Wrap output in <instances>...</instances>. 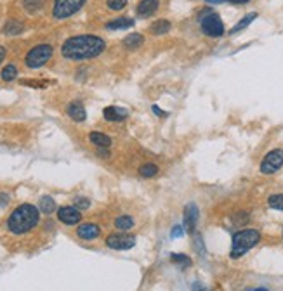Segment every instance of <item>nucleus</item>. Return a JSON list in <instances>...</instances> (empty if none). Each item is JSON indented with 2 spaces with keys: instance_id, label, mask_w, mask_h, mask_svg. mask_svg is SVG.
Instances as JSON below:
<instances>
[{
  "instance_id": "f257e3e1",
  "label": "nucleus",
  "mask_w": 283,
  "mask_h": 291,
  "mask_svg": "<svg viewBox=\"0 0 283 291\" xmlns=\"http://www.w3.org/2000/svg\"><path fill=\"white\" fill-rule=\"evenodd\" d=\"M108 43L103 36L94 33H80L66 38L61 45V56L66 61H87L99 58L106 51Z\"/></svg>"
},
{
  "instance_id": "f03ea898",
  "label": "nucleus",
  "mask_w": 283,
  "mask_h": 291,
  "mask_svg": "<svg viewBox=\"0 0 283 291\" xmlns=\"http://www.w3.org/2000/svg\"><path fill=\"white\" fill-rule=\"evenodd\" d=\"M40 222V208L35 205L25 203L19 205L13 213L7 218V229L9 232L21 236V234L30 232L31 229H35Z\"/></svg>"
},
{
  "instance_id": "7ed1b4c3",
  "label": "nucleus",
  "mask_w": 283,
  "mask_h": 291,
  "mask_svg": "<svg viewBox=\"0 0 283 291\" xmlns=\"http://www.w3.org/2000/svg\"><path fill=\"white\" fill-rule=\"evenodd\" d=\"M259 241H261V232H259L257 229L238 230V232L233 234L231 252H229V257H231V258L244 257L247 252H250L254 246L259 245Z\"/></svg>"
},
{
  "instance_id": "20e7f679",
  "label": "nucleus",
  "mask_w": 283,
  "mask_h": 291,
  "mask_svg": "<svg viewBox=\"0 0 283 291\" xmlns=\"http://www.w3.org/2000/svg\"><path fill=\"white\" fill-rule=\"evenodd\" d=\"M198 24H200V31L209 38H221L224 35V23L221 16L212 9H204L198 14Z\"/></svg>"
},
{
  "instance_id": "39448f33",
  "label": "nucleus",
  "mask_w": 283,
  "mask_h": 291,
  "mask_svg": "<svg viewBox=\"0 0 283 291\" xmlns=\"http://www.w3.org/2000/svg\"><path fill=\"white\" fill-rule=\"evenodd\" d=\"M54 47L51 43H37L31 48H28L25 54V66L28 70H40L52 59Z\"/></svg>"
},
{
  "instance_id": "423d86ee",
  "label": "nucleus",
  "mask_w": 283,
  "mask_h": 291,
  "mask_svg": "<svg viewBox=\"0 0 283 291\" xmlns=\"http://www.w3.org/2000/svg\"><path fill=\"white\" fill-rule=\"evenodd\" d=\"M87 0H52L51 16L54 21H66L86 7Z\"/></svg>"
},
{
  "instance_id": "0eeeda50",
  "label": "nucleus",
  "mask_w": 283,
  "mask_h": 291,
  "mask_svg": "<svg viewBox=\"0 0 283 291\" xmlns=\"http://www.w3.org/2000/svg\"><path fill=\"white\" fill-rule=\"evenodd\" d=\"M283 167V149H273L261 161V173L273 175Z\"/></svg>"
},
{
  "instance_id": "6e6552de",
  "label": "nucleus",
  "mask_w": 283,
  "mask_h": 291,
  "mask_svg": "<svg viewBox=\"0 0 283 291\" xmlns=\"http://www.w3.org/2000/svg\"><path fill=\"white\" fill-rule=\"evenodd\" d=\"M104 243L111 250H131L136 246V236L129 232H113L106 237Z\"/></svg>"
},
{
  "instance_id": "1a4fd4ad",
  "label": "nucleus",
  "mask_w": 283,
  "mask_h": 291,
  "mask_svg": "<svg viewBox=\"0 0 283 291\" xmlns=\"http://www.w3.org/2000/svg\"><path fill=\"white\" fill-rule=\"evenodd\" d=\"M164 0H139L136 6V18L139 19H148L153 18L160 9Z\"/></svg>"
},
{
  "instance_id": "9d476101",
  "label": "nucleus",
  "mask_w": 283,
  "mask_h": 291,
  "mask_svg": "<svg viewBox=\"0 0 283 291\" xmlns=\"http://www.w3.org/2000/svg\"><path fill=\"white\" fill-rule=\"evenodd\" d=\"M58 220L64 225H75L82 220V213L76 206H61L58 210Z\"/></svg>"
},
{
  "instance_id": "9b49d317",
  "label": "nucleus",
  "mask_w": 283,
  "mask_h": 291,
  "mask_svg": "<svg viewBox=\"0 0 283 291\" xmlns=\"http://www.w3.org/2000/svg\"><path fill=\"white\" fill-rule=\"evenodd\" d=\"M196 222H198V208L195 203H189L184 210V227L186 232L195 234L196 229Z\"/></svg>"
},
{
  "instance_id": "f8f14e48",
  "label": "nucleus",
  "mask_w": 283,
  "mask_h": 291,
  "mask_svg": "<svg viewBox=\"0 0 283 291\" xmlns=\"http://www.w3.org/2000/svg\"><path fill=\"white\" fill-rule=\"evenodd\" d=\"M101 234V227L98 224H82L76 229V236L84 241H92L96 237H99Z\"/></svg>"
},
{
  "instance_id": "ddd939ff",
  "label": "nucleus",
  "mask_w": 283,
  "mask_h": 291,
  "mask_svg": "<svg viewBox=\"0 0 283 291\" xmlns=\"http://www.w3.org/2000/svg\"><path fill=\"white\" fill-rule=\"evenodd\" d=\"M136 24V21L132 18H127V16H120V18H113L110 21L104 23V28L110 31H118V30H127V28H132Z\"/></svg>"
},
{
  "instance_id": "4468645a",
  "label": "nucleus",
  "mask_w": 283,
  "mask_h": 291,
  "mask_svg": "<svg viewBox=\"0 0 283 291\" xmlns=\"http://www.w3.org/2000/svg\"><path fill=\"white\" fill-rule=\"evenodd\" d=\"M25 31V23L21 19H16V18H11L7 19L6 24L2 28V33L6 36H18Z\"/></svg>"
},
{
  "instance_id": "2eb2a0df",
  "label": "nucleus",
  "mask_w": 283,
  "mask_h": 291,
  "mask_svg": "<svg viewBox=\"0 0 283 291\" xmlns=\"http://www.w3.org/2000/svg\"><path fill=\"white\" fill-rule=\"evenodd\" d=\"M66 113H68V116H70L71 120H73V121H78V123L86 121V118H87L86 108H84V104L80 103V101H73V103L68 104Z\"/></svg>"
},
{
  "instance_id": "dca6fc26",
  "label": "nucleus",
  "mask_w": 283,
  "mask_h": 291,
  "mask_svg": "<svg viewBox=\"0 0 283 291\" xmlns=\"http://www.w3.org/2000/svg\"><path fill=\"white\" fill-rule=\"evenodd\" d=\"M103 116L106 121H124L129 118V113L118 106H108L103 109Z\"/></svg>"
},
{
  "instance_id": "f3484780",
  "label": "nucleus",
  "mask_w": 283,
  "mask_h": 291,
  "mask_svg": "<svg viewBox=\"0 0 283 291\" xmlns=\"http://www.w3.org/2000/svg\"><path fill=\"white\" fill-rule=\"evenodd\" d=\"M89 140L92 146H96L98 149H110L111 148V139L103 132H91L89 133Z\"/></svg>"
},
{
  "instance_id": "a211bd4d",
  "label": "nucleus",
  "mask_w": 283,
  "mask_h": 291,
  "mask_svg": "<svg viewBox=\"0 0 283 291\" xmlns=\"http://www.w3.org/2000/svg\"><path fill=\"white\" fill-rule=\"evenodd\" d=\"M171 30H172V24L169 19H156V21H153L151 26H149V33H151L153 36L167 35Z\"/></svg>"
},
{
  "instance_id": "6ab92c4d",
  "label": "nucleus",
  "mask_w": 283,
  "mask_h": 291,
  "mask_svg": "<svg viewBox=\"0 0 283 291\" xmlns=\"http://www.w3.org/2000/svg\"><path fill=\"white\" fill-rule=\"evenodd\" d=\"M143 43H144V36L143 35H141V33H131V35H127L124 38L122 45H124V48H127V51H137V48L143 47Z\"/></svg>"
},
{
  "instance_id": "aec40b11",
  "label": "nucleus",
  "mask_w": 283,
  "mask_h": 291,
  "mask_svg": "<svg viewBox=\"0 0 283 291\" xmlns=\"http://www.w3.org/2000/svg\"><path fill=\"white\" fill-rule=\"evenodd\" d=\"M44 7H46V0H21V9L31 16L42 12Z\"/></svg>"
},
{
  "instance_id": "412c9836",
  "label": "nucleus",
  "mask_w": 283,
  "mask_h": 291,
  "mask_svg": "<svg viewBox=\"0 0 283 291\" xmlns=\"http://www.w3.org/2000/svg\"><path fill=\"white\" fill-rule=\"evenodd\" d=\"M136 220L132 215H127V213H124V215H118L115 218V229H118L120 232H129L132 227H134Z\"/></svg>"
},
{
  "instance_id": "4be33fe9",
  "label": "nucleus",
  "mask_w": 283,
  "mask_h": 291,
  "mask_svg": "<svg viewBox=\"0 0 283 291\" xmlns=\"http://www.w3.org/2000/svg\"><path fill=\"white\" fill-rule=\"evenodd\" d=\"M137 173H139L143 179H153V177H156L160 173V168H158V165H155V163H144L139 167Z\"/></svg>"
},
{
  "instance_id": "5701e85b",
  "label": "nucleus",
  "mask_w": 283,
  "mask_h": 291,
  "mask_svg": "<svg viewBox=\"0 0 283 291\" xmlns=\"http://www.w3.org/2000/svg\"><path fill=\"white\" fill-rule=\"evenodd\" d=\"M256 18H257V14H256V12H250V14H247L245 18H241V19H240V23H238V24H234V26L231 28V30H229V35H236L238 31L245 30V28L249 26V24L252 23Z\"/></svg>"
},
{
  "instance_id": "b1692460",
  "label": "nucleus",
  "mask_w": 283,
  "mask_h": 291,
  "mask_svg": "<svg viewBox=\"0 0 283 291\" xmlns=\"http://www.w3.org/2000/svg\"><path fill=\"white\" fill-rule=\"evenodd\" d=\"M129 6V0H104V7L110 12H122Z\"/></svg>"
},
{
  "instance_id": "393cba45",
  "label": "nucleus",
  "mask_w": 283,
  "mask_h": 291,
  "mask_svg": "<svg viewBox=\"0 0 283 291\" xmlns=\"http://www.w3.org/2000/svg\"><path fill=\"white\" fill-rule=\"evenodd\" d=\"M38 208H40V212H42V213H46V215H51V213L56 210V201L52 200L51 196H44L42 200H40Z\"/></svg>"
},
{
  "instance_id": "a878e982",
  "label": "nucleus",
  "mask_w": 283,
  "mask_h": 291,
  "mask_svg": "<svg viewBox=\"0 0 283 291\" xmlns=\"http://www.w3.org/2000/svg\"><path fill=\"white\" fill-rule=\"evenodd\" d=\"M171 260H172V264L179 265L181 269H188V267L191 265V258H189L188 255H183V253H172Z\"/></svg>"
},
{
  "instance_id": "bb28decb",
  "label": "nucleus",
  "mask_w": 283,
  "mask_h": 291,
  "mask_svg": "<svg viewBox=\"0 0 283 291\" xmlns=\"http://www.w3.org/2000/svg\"><path fill=\"white\" fill-rule=\"evenodd\" d=\"M16 76H18V68H16V64H7V66L2 70V73H0V78H2L4 82H13V80H16Z\"/></svg>"
},
{
  "instance_id": "cd10ccee",
  "label": "nucleus",
  "mask_w": 283,
  "mask_h": 291,
  "mask_svg": "<svg viewBox=\"0 0 283 291\" xmlns=\"http://www.w3.org/2000/svg\"><path fill=\"white\" fill-rule=\"evenodd\" d=\"M268 206L273 210H280V212H283V192L271 194L268 198Z\"/></svg>"
},
{
  "instance_id": "c85d7f7f",
  "label": "nucleus",
  "mask_w": 283,
  "mask_h": 291,
  "mask_svg": "<svg viewBox=\"0 0 283 291\" xmlns=\"http://www.w3.org/2000/svg\"><path fill=\"white\" fill-rule=\"evenodd\" d=\"M75 206L78 210H87L89 206H91V201H89L87 198H76V200H75Z\"/></svg>"
},
{
  "instance_id": "c756f323",
  "label": "nucleus",
  "mask_w": 283,
  "mask_h": 291,
  "mask_svg": "<svg viewBox=\"0 0 283 291\" xmlns=\"http://www.w3.org/2000/svg\"><path fill=\"white\" fill-rule=\"evenodd\" d=\"M195 248L198 253H204V246H201V236L200 234H196L195 236Z\"/></svg>"
},
{
  "instance_id": "7c9ffc66",
  "label": "nucleus",
  "mask_w": 283,
  "mask_h": 291,
  "mask_svg": "<svg viewBox=\"0 0 283 291\" xmlns=\"http://www.w3.org/2000/svg\"><path fill=\"white\" fill-rule=\"evenodd\" d=\"M184 234V230H183V227H181V225H176V227L172 229V234L171 236L172 237H181Z\"/></svg>"
},
{
  "instance_id": "2f4dec72",
  "label": "nucleus",
  "mask_w": 283,
  "mask_h": 291,
  "mask_svg": "<svg viewBox=\"0 0 283 291\" xmlns=\"http://www.w3.org/2000/svg\"><path fill=\"white\" fill-rule=\"evenodd\" d=\"M9 203V196L6 192H0V206H6Z\"/></svg>"
},
{
  "instance_id": "473e14b6",
  "label": "nucleus",
  "mask_w": 283,
  "mask_h": 291,
  "mask_svg": "<svg viewBox=\"0 0 283 291\" xmlns=\"http://www.w3.org/2000/svg\"><path fill=\"white\" fill-rule=\"evenodd\" d=\"M191 291H207L204 288V284H200V282H193L191 284Z\"/></svg>"
},
{
  "instance_id": "72a5a7b5",
  "label": "nucleus",
  "mask_w": 283,
  "mask_h": 291,
  "mask_svg": "<svg viewBox=\"0 0 283 291\" xmlns=\"http://www.w3.org/2000/svg\"><path fill=\"white\" fill-rule=\"evenodd\" d=\"M6 56H7V48L4 47V45H0V64L4 63V59H6Z\"/></svg>"
},
{
  "instance_id": "f704fd0d",
  "label": "nucleus",
  "mask_w": 283,
  "mask_h": 291,
  "mask_svg": "<svg viewBox=\"0 0 283 291\" xmlns=\"http://www.w3.org/2000/svg\"><path fill=\"white\" fill-rule=\"evenodd\" d=\"M153 113H155V115H158V116H167V115H169V113L161 111L158 106H153Z\"/></svg>"
},
{
  "instance_id": "c9c22d12",
  "label": "nucleus",
  "mask_w": 283,
  "mask_h": 291,
  "mask_svg": "<svg viewBox=\"0 0 283 291\" xmlns=\"http://www.w3.org/2000/svg\"><path fill=\"white\" fill-rule=\"evenodd\" d=\"M228 2H231L233 6H245V4H249L250 0H228Z\"/></svg>"
},
{
  "instance_id": "e433bc0d",
  "label": "nucleus",
  "mask_w": 283,
  "mask_h": 291,
  "mask_svg": "<svg viewBox=\"0 0 283 291\" xmlns=\"http://www.w3.org/2000/svg\"><path fill=\"white\" fill-rule=\"evenodd\" d=\"M204 2H207V4H214V6H216V4H222V2H228V0H204Z\"/></svg>"
},
{
  "instance_id": "4c0bfd02",
  "label": "nucleus",
  "mask_w": 283,
  "mask_h": 291,
  "mask_svg": "<svg viewBox=\"0 0 283 291\" xmlns=\"http://www.w3.org/2000/svg\"><path fill=\"white\" fill-rule=\"evenodd\" d=\"M247 291H269L268 288H250V289H247Z\"/></svg>"
}]
</instances>
